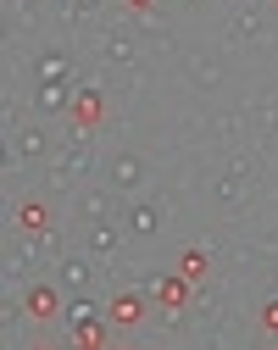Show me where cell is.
<instances>
[{
	"mask_svg": "<svg viewBox=\"0 0 278 350\" xmlns=\"http://www.w3.org/2000/svg\"><path fill=\"white\" fill-rule=\"evenodd\" d=\"M184 284H190L184 273H178V278H167V284H162V300H167V306H184Z\"/></svg>",
	"mask_w": 278,
	"mask_h": 350,
	"instance_id": "cell-5",
	"label": "cell"
},
{
	"mask_svg": "<svg viewBox=\"0 0 278 350\" xmlns=\"http://www.w3.org/2000/svg\"><path fill=\"white\" fill-rule=\"evenodd\" d=\"M78 345H101V323H78Z\"/></svg>",
	"mask_w": 278,
	"mask_h": 350,
	"instance_id": "cell-7",
	"label": "cell"
},
{
	"mask_svg": "<svg viewBox=\"0 0 278 350\" xmlns=\"http://www.w3.org/2000/svg\"><path fill=\"white\" fill-rule=\"evenodd\" d=\"M184 6H190V0H184Z\"/></svg>",
	"mask_w": 278,
	"mask_h": 350,
	"instance_id": "cell-8",
	"label": "cell"
},
{
	"mask_svg": "<svg viewBox=\"0 0 278 350\" xmlns=\"http://www.w3.org/2000/svg\"><path fill=\"white\" fill-rule=\"evenodd\" d=\"M112 323H117V328L145 323V300H139V295H117V300H112Z\"/></svg>",
	"mask_w": 278,
	"mask_h": 350,
	"instance_id": "cell-2",
	"label": "cell"
},
{
	"mask_svg": "<svg viewBox=\"0 0 278 350\" xmlns=\"http://www.w3.org/2000/svg\"><path fill=\"white\" fill-rule=\"evenodd\" d=\"M256 317H262L267 334H278V300H262V312H256Z\"/></svg>",
	"mask_w": 278,
	"mask_h": 350,
	"instance_id": "cell-6",
	"label": "cell"
},
{
	"mask_svg": "<svg viewBox=\"0 0 278 350\" xmlns=\"http://www.w3.org/2000/svg\"><path fill=\"white\" fill-rule=\"evenodd\" d=\"M17 228L23 234H45V228H51V211H45L39 200H23L17 206Z\"/></svg>",
	"mask_w": 278,
	"mask_h": 350,
	"instance_id": "cell-3",
	"label": "cell"
},
{
	"mask_svg": "<svg viewBox=\"0 0 278 350\" xmlns=\"http://www.w3.org/2000/svg\"><path fill=\"white\" fill-rule=\"evenodd\" d=\"M23 312H28V323H56V317H62V295H56L51 284H34V289L23 295Z\"/></svg>",
	"mask_w": 278,
	"mask_h": 350,
	"instance_id": "cell-1",
	"label": "cell"
},
{
	"mask_svg": "<svg viewBox=\"0 0 278 350\" xmlns=\"http://www.w3.org/2000/svg\"><path fill=\"white\" fill-rule=\"evenodd\" d=\"M178 273L190 278V284H195V278H206V250H195V245H190V250L178 256Z\"/></svg>",
	"mask_w": 278,
	"mask_h": 350,
	"instance_id": "cell-4",
	"label": "cell"
}]
</instances>
